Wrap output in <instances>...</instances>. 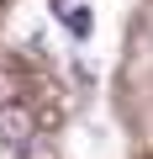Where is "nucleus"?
Masks as SVG:
<instances>
[{
  "instance_id": "obj_1",
  "label": "nucleus",
  "mask_w": 153,
  "mask_h": 159,
  "mask_svg": "<svg viewBox=\"0 0 153 159\" xmlns=\"http://www.w3.org/2000/svg\"><path fill=\"white\" fill-rule=\"evenodd\" d=\"M0 138H6L11 148H27V143L37 138V117H32L27 101H16V96L0 101Z\"/></svg>"
},
{
  "instance_id": "obj_3",
  "label": "nucleus",
  "mask_w": 153,
  "mask_h": 159,
  "mask_svg": "<svg viewBox=\"0 0 153 159\" xmlns=\"http://www.w3.org/2000/svg\"><path fill=\"white\" fill-rule=\"evenodd\" d=\"M32 117H37V133H58V127H63V106H58V101L32 106Z\"/></svg>"
},
{
  "instance_id": "obj_2",
  "label": "nucleus",
  "mask_w": 153,
  "mask_h": 159,
  "mask_svg": "<svg viewBox=\"0 0 153 159\" xmlns=\"http://www.w3.org/2000/svg\"><path fill=\"white\" fill-rule=\"evenodd\" d=\"M53 16H58L74 37H90V11L79 6V0H53Z\"/></svg>"
}]
</instances>
